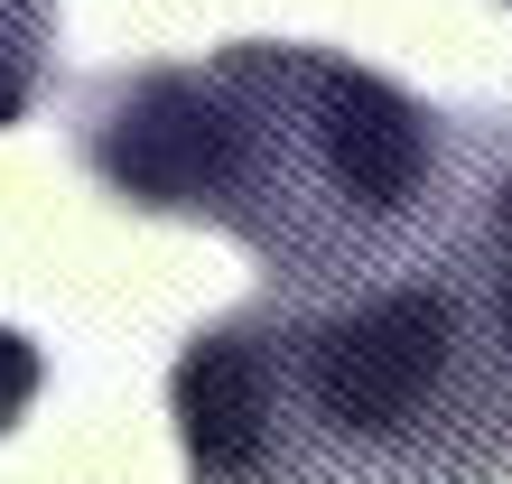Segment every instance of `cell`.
Instances as JSON below:
<instances>
[{
  "mask_svg": "<svg viewBox=\"0 0 512 484\" xmlns=\"http://www.w3.org/2000/svg\"><path fill=\"white\" fill-rule=\"evenodd\" d=\"M168 419L196 484H485L503 354L457 280L419 261L196 326Z\"/></svg>",
  "mask_w": 512,
  "mask_h": 484,
  "instance_id": "obj_1",
  "label": "cell"
},
{
  "mask_svg": "<svg viewBox=\"0 0 512 484\" xmlns=\"http://www.w3.org/2000/svg\"><path fill=\"white\" fill-rule=\"evenodd\" d=\"M224 103L215 233L270 270V298L419 270L447 187V112L336 47L243 38L205 56Z\"/></svg>",
  "mask_w": 512,
  "mask_h": 484,
  "instance_id": "obj_2",
  "label": "cell"
},
{
  "mask_svg": "<svg viewBox=\"0 0 512 484\" xmlns=\"http://www.w3.org/2000/svg\"><path fill=\"white\" fill-rule=\"evenodd\" d=\"M75 149L131 215L215 224L224 103L205 66H112L75 94Z\"/></svg>",
  "mask_w": 512,
  "mask_h": 484,
  "instance_id": "obj_3",
  "label": "cell"
},
{
  "mask_svg": "<svg viewBox=\"0 0 512 484\" xmlns=\"http://www.w3.org/2000/svg\"><path fill=\"white\" fill-rule=\"evenodd\" d=\"M47 56H56V10L47 0H0V131L28 121L47 84Z\"/></svg>",
  "mask_w": 512,
  "mask_h": 484,
  "instance_id": "obj_4",
  "label": "cell"
},
{
  "mask_svg": "<svg viewBox=\"0 0 512 484\" xmlns=\"http://www.w3.org/2000/svg\"><path fill=\"white\" fill-rule=\"evenodd\" d=\"M38 382H47V354L19 336V326H0V438L28 419V401H38Z\"/></svg>",
  "mask_w": 512,
  "mask_h": 484,
  "instance_id": "obj_5",
  "label": "cell"
},
{
  "mask_svg": "<svg viewBox=\"0 0 512 484\" xmlns=\"http://www.w3.org/2000/svg\"><path fill=\"white\" fill-rule=\"evenodd\" d=\"M494 466L512 475V373H503V438H494Z\"/></svg>",
  "mask_w": 512,
  "mask_h": 484,
  "instance_id": "obj_6",
  "label": "cell"
}]
</instances>
